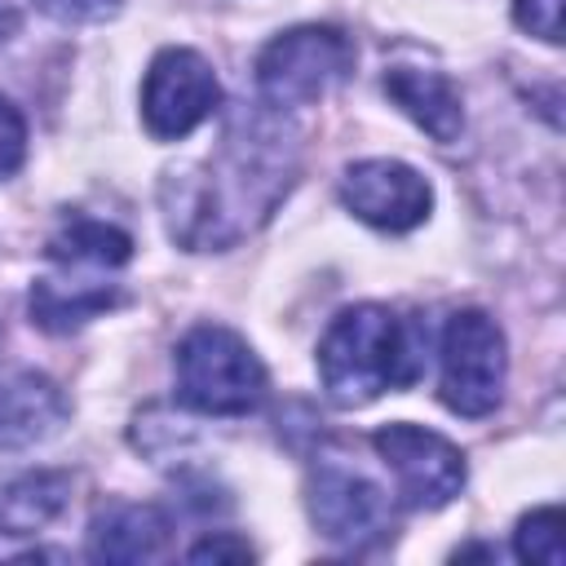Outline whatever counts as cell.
<instances>
[{
    "label": "cell",
    "instance_id": "1",
    "mask_svg": "<svg viewBox=\"0 0 566 566\" xmlns=\"http://www.w3.org/2000/svg\"><path fill=\"white\" fill-rule=\"evenodd\" d=\"M296 181V137L279 115H234L217 150L164 177L168 234L195 252L248 239Z\"/></svg>",
    "mask_w": 566,
    "mask_h": 566
},
{
    "label": "cell",
    "instance_id": "2",
    "mask_svg": "<svg viewBox=\"0 0 566 566\" xmlns=\"http://www.w3.org/2000/svg\"><path fill=\"white\" fill-rule=\"evenodd\" d=\"M318 376L336 407H363L385 389L416 380V354L402 318L385 305H354L318 340Z\"/></svg>",
    "mask_w": 566,
    "mask_h": 566
},
{
    "label": "cell",
    "instance_id": "3",
    "mask_svg": "<svg viewBox=\"0 0 566 566\" xmlns=\"http://www.w3.org/2000/svg\"><path fill=\"white\" fill-rule=\"evenodd\" d=\"M177 398L199 416H248L265 398V367L252 345L217 323H203L177 345Z\"/></svg>",
    "mask_w": 566,
    "mask_h": 566
},
{
    "label": "cell",
    "instance_id": "4",
    "mask_svg": "<svg viewBox=\"0 0 566 566\" xmlns=\"http://www.w3.org/2000/svg\"><path fill=\"white\" fill-rule=\"evenodd\" d=\"M354 71V44L336 27H296L256 57V88L270 106H310Z\"/></svg>",
    "mask_w": 566,
    "mask_h": 566
},
{
    "label": "cell",
    "instance_id": "5",
    "mask_svg": "<svg viewBox=\"0 0 566 566\" xmlns=\"http://www.w3.org/2000/svg\"><path fill=\"white\" fill-rule=\"evenodd\" d=\"M504 332L482 310H455L442 327L438 394L455 416H491L504 398Z\"/></svg>",
    "mask_w": 566,
    "mask_h": 566
},
{
    "label": "cell",
    "instance_id": "6",
    "mask_svg": "<svg viewBox=\"0 0 566 566\" xmlns=\"http://www.w3.org/2000/svg\"><path fill=\"white\" fill-rule=\"evenodd\" d=\"M310 517L332 544L345 548H367L394 531L389 491L340 455L310 469Z\"/></svg>",
    "mask_w": 566,
    "mask_h": 566
},
{
    "label": "cell",
    "instance_id": "7",
    "mask_svg": "<svg viewBox=\"0 0 566 566\" xmlns=\"http://www.w3.org/2000/svg\"><path fill=\"white\" fill-rule=\"evenodd\" d=\"M371 447L380 451L385 469L398 482V495L407 509H442L464 486V455L442 433L420 424H385L371 433Z\"/></svg>",
    "mask_w": 566,
    "mask_h": 566
},
{
    "label": "cell",
    "instance_id": "8",
    "mask_svg": "<svg viewBox=\"0 0 566 566\" xmlns=\"http://www.w3.org/2000/svg\"><path fill=\"white\" fill-rule=\"evenodd\" d=\"M221 102V84L212 66L195 49H164L142 84V119L150 137L177 142L195 133Z\"/></svg>",
    "mask_w": 566,
    "mask_h": 566
},
{
    "label": "cell",
    "instance_id": "9",
    "mask_svg": "<svg viewBox=\"0 0 566 566\" xmlns=\"http://www.w3.org/2000/svg\"><path fill=\"white\" fill-rule=\"evenodd\" d=\"M340 199L358 221H367L376 230H394V234L420 226L433 208L429 181L402 159L349 164L345 177H340Z\"/></svg>",
    "mask_w": 566,
    "mask_h": 566
},
{
    "label": "cell",
    "instance_id": "10",
    "mask_svg": "<svg viewBox=\"0 0 566 566\" xmlns=\"http://www.w3.org/2000/svg\"><path fill=\"white\" fill-rule=\"evenodd\" d=\"M66 424V394L27 367L0 371V447L22 451L53 438Z\"/></svg>",
    "mask_w": 566,
    "mask_h": 566
},
{
    "label": "cell",
    "instance_id": "11",
    "mask_svg": "<svg viewBox=\"0 0 566 566\" xmlns=\"http://www.w3.org/2000/svg\"><path fill=\"white\" fill-rule=\"evenodd\" d=\"M111 305H119V287L93 270H62L57 265V274H49L31 287V318L44 332H71V327L106 314Z\"/></svg>",
    "mask_w": 566,
    "mask_h": 566
},
{
    "label": "cell",
    "instance_id": "12",
    "mask_svg": "<svg viewBox=\"0 0 566 566\" xmlns=\"http://www.w3.org/2000/svg\"><path fill=\"white\" fill-rule=\"evenodd\" d=\"M385 93L398 102L433 142H455L464 128V106L447 71H424V66H389L385 71Z\"/></svg>",
    "mask_w": 566,
    "mask_h": 566
},
{
    "label": "cell",
    "instance_id": "13",
    "mask_svg": "<svg viewBox=\"0 0 566 566\" xmlns=\"http://www.w3.org/2000/svg\"><path fill=\"white\" fill-rule=\"evenodd\" d=\"M172 526L155 504H111L88 526V557L97 562H150L164 553Z\"/></svg>",
    "mask_w": 566,
    "mask_h": 566
},
{
    "label": "cell",
    "instance_id": "14",
    "mask_svg": "<svg viewBox=\"0 0 566 566\" xmlns=\"http://www.w3.org/2000/svg\"><path fill=\"white\" fill-rule=\"evenodd\" d=\"M66 495H71V478L53 469H27L0 478V539L35 535L62 513Z\"/></svg>",
    "mask_w": 566,
    "mask_h": 566
},
{
    "label": "cell",
    "instance_id": "15",
    "mask_svg": "<svg viewBox=\"0 0 566 566\" xmlns=\"http://www.w3.org/2000/svg\"><path fill=\"white\" fill-rule=\"evenodd\" d=\"M133 256V239L111 226V221H93V217H66L53 239H49V261L53 265H75V270H106L115 274L124 261Z\"/></svg>",
    "mask_w": 566,
    "mask_h": 566
},
{
    "label": "cell",
    "instance_id": "16",
    "mask_svg": "<svg viewBox=\"0 0 566 566\" xmlns=\"http://www.w3.org/2000/svg\"><path fill=\"white\" fill-rule=\"evenodd\" d=\"M513 548L522 562H539V566H562L566 553H562V509H535L517 522L513 531Z\"/></svg>",
    "mask_w": 566,
    "mask_h": 566
},
{
    "label": "cell",
    "instance_id": "17",
    "mask_svg": "<svg viewBox=\"0 0 566 566\" xmlns=\"http://www.w3.org/2000/svg\"><path fill=\"white\" fill-rule=\"evenodd\" d=\"M513 18L522 31L539 35L544 44L562 40V0H513Z\"/></svg>",
    "mask_w": 566,
    "mask_h": 566
},
{
    "label": "cell",
    "instance_id": "18",
    "mask_svg": "<svg viewBox=\"0 0 566 566\" xmlns=\"http://www.w3.org/2000/svg\"><path fill=\"white\" fill-rule=\"evenodd\" d=\"M22 155H27V124H22L18 106L0 97V181L18 172Z\"/></svg>",
    "mask_w": 566,
    "mask_h": 566
},
{
    "label": "cell",
    "instance_id": "19",
    "mask_svg": "<svg viewBox=\"0 0 566 566\" xmlns=\"http://www.w3.org/2000/svg\"><path fill=\"white\" fill-rule=\"evenodd\" d=\"M57 22H106L119 13L124 0H35Z\"/></svg>",
    "mask_w": 566,
    "mask_h": 566
},
{
    "label": "cell",
    "instance_id": "20",
    "mask_svg": "<svg viewBox=\"0 0 566 566\" xmlns=\"http://www.w3.org/2000/svg\"><path fill=\"white\" fill-rule=\"evenodd\" d=\"M190 562H252V548H248V539H239V535H208V539H199L190 553H186Z\"/></svg>",
    "mask_w": 566,
    "mask_h": 566
}]
</instances>
